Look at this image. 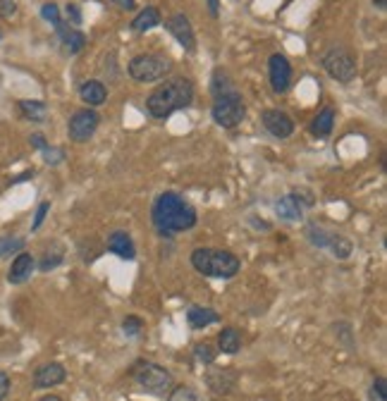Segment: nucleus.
I'll return each mask as SVG.
<instances>
[{
    "label": "nucleus",
    "instance_id": "nucleus-1",
    "mask_svg": "<svg viewBox=\"0 0 387 401\" xmlns=\"http://www.w3.org/2000/svg\"><path fill=\"white\" fill-rule=\"evenodd\" d=\"M151 222L153 229L158 232L163 239H170L177 232H189L196 227L198 213L191 203L174 191H163L151 205Z\"/></svg>",
    "mask_w": 387,
    "mask_h": 401
},
{
    "label": "nucleus",
    "instance_id": "nucleus-2",
    "mask_svg": "<svg viewBox=\"0 0 387 401\" xmlns=\"http://www.w3.org/2000/svg\"><path fill=\"white\" fill-rule=\"evenodd\" d=\"M191 103H194V84L189 79L177 77L165 81V84H160L158 89L148 93L146 110L155 120H167L172 112L189 108Z\"/></svg>",
    "mask_w": 387,
    "mask_h": 401
},
{
    "label": "nucleus",
    "instance_id": "nucleus-3",
    "mask_svg": "<svg viewBox=\"0 0 387 401\" xmlns=\"http://www.w3.org/2000/svg\"><path fill=\"white\" fill-rule=\"evenodd\" d=\"M189 261H191V268L198 275L213 277V280H230V277H234L242 268V261L237 258L232 251L210 249V246L194 249Z\"/></svg>",
    "mask_w": 387,
    "mask_h": 401
},
{
    "label": "nucleus",
    "instance_id": "nucleus-4",
    "mask_svg": "<svg viewBox=\"0 0 387 401\" xmlns=\"http://www.w3.org/2000/svg\"><path fill=\"white\" fill-rule=\"evenodd\" d=\"M172 70V62L163 53H141L132 58V62L127 65L129 77L141 84H151V81L163 79L167 72Z\"/></svg>",
    "mask_w": 387,
    "mask_h": 401
},
{
    "label": "nucleus",
    "instance_id": "nucleus-5",
    "mask_svg": "<svg viewBox=\"0 0 387 401\" xmlns=\"http://www.w3.org/2000/svg\"><path fill=\"white\" fill-rule=\"evenodd\" d=\"M132 375L141 390H146L148 394H155V397H165L174 385L172 373L151 361H141L132 371Z\"/></svg>",
    "mask_w": 387,
    "mask_h": 401
},
{
    "label": "nucleus",
    "instance_id": "nucleus-6",
    "mask_svg": "<svg viewBox=\"0 0 387 401\" xmlns=\"http://www.w3.org/2000/svg\"><path fill=\"white\" fill-rule=\"evenodd\" d=\"M210 115H213V122L220 124L225 129H234L239 127L242 120L246 117V105L242 100L239 91H230V93H220V96L213 98V108H210Z\"/></svg>",
    "mask_w": 387,
    "mask_h": 401
},
{
    "label": "nucleus",
    "instance_id": "nucleus-7",
    "mask_svg": "<svg viewBox=\"0 0 387 401\" xmlns=\"http://www.w3.org/2000/svg\"><path fill=\"white\" fill-rule=\"evenodd\" d=\"M321 65L330 77L342 81V84H349V81L357 77V60L345 48H330L321 58Z\"/></svg>",
    "mask_w": 387,
    "mask_h": 401
},
{
    "label": "nucleus",
    "instance_id": "nucleus-8",
    "mask_svg": "<svg viewBox=\"0 0 387 401\" xmlns=\"http://www.w3.org/2000/svg\"><path fill=\"white\" fill-rule=\"evenodd\" d=\"M98 124H101V117H98L96 110L86 108V110H77L70 117V124H67V134H70L72 141L82 143L89 141L93 134H96Z\"/></svg>",
    "mask_w": 387,
    "mask_h": 401
},
{
    "label": "nucleus",
    "instance_id": "nucleus-9",
    "mask_svg": "<svg viewBox=\"0 0 387 401\" xmlns=\"http://www.w3.org/2000/svg\"><path fill=\"white\" fill-rule=\"evenodd\" d=\"M268 77H270V86L275 93L290 91L292 86V65L282 53H273L268 58Z\"/></svg>",
    "mask_w": 387,
    "mask_h": 401
},
{
    "label": "nucleus",
    "instance_id": "nucleus-10",
    "mask_svg": "<svg viewBox=\"0 0 387 401\" xmlns=\"http://www.w3.org/2000/svg\"><path fill=\"white\" fill-rule=\"evenodd\" d=\"M261 122H263L268 134H273L275 139H290L294 134V120L282 110H263Z\"/></svg>",
    "mask_w": 387,
    "mask_h": 401
},
{
    "label": "nucleus",
    "instance_id": "nucleus-11",
    "mask_svg": "<svg viewBox=\"0 0 387 401\" xmlns=\"http://www.w3.org/2000/svg\"><path fill=\"white\" fill-rule=\"evenodd\" d=\"M167 31L177 39V43L182 46L186 53H194L196 50V36H194V29H191V22L189 17L184 15H172L170 20L165 22Z\"/></svg>",
    "mask_w": 387,
    "mask_h": 401
},
{
    "label": "nucleus",
    "instance_id": "nucleus-12",
    "mask_svg": "<svg viewBox=\"0 0 387 401\" xmlns=\"http://www.w3.org/2000/svg\"><path fill=\"white\" fill-rule=\"evenodd\" d=\"M67 380V371L62 363H46L34 373V387L36 390H51Z\"/></svg>",
    "mask_w": 387,
    "mask_h": 401
},
{
    "label": "nucleus",
    "instance_id": "nucleus-13",
    "mask_svg": "<svg viewBox=\"0 0 387 401\" xmlns=\"http://www.w3.org/2000/svg\"><path fill=\"white\" fill-rule=\"evenodd\" d=\"M237 380H239V375L232 368H225V371H210L206 375V385H208V390L218 394V397H225V394H230L237 387Z\"/></svg>",
    "mask_w": 387,
    "mask_h": 401
},
{
    "label": "nucleus",
    "instance_id": "nucleus-14",
    "mask_svg": "<svg viewBox=\"0 0 387 401\" xmlns=\"http://www.w3.org/2000/svg\"><path fill=\"white\" fill-rule=\"evenodd\" d=\"M304 208H309V205H306L304 200H302V193H299V191L290 193V196H282V198H280L278 203H275L278 217H280V220H287V222L302 220Z\"/></svg>",
    "mask_w": 387,
    "mask_h": 401
},
{
    "label": "nucleus",
    "instance_id": "nucleus-15",
    "mask_svg": "<svg viewBox=\"0 0 387 401\" xmlns=\"http://www.w3.org/2000/svg\"><path fill=\"white\" fill-rule=\"evenodd\" d=\"M105 249H108L110 253L120 256L122 261H134L136 258V246H134L132 237H129L124 229H115V232H112V234L108 237V244H105Z\"/></svg>",
    "mask_w": 387,
    "mask_h": 401
},
{
    "label": "nucleus",
    "instance_id": "nucleus-16",
    "mask_svg": "<svg viewBox=\"0 0 387 401\" xmlns=\"http://www.w3.org/2000/svg\"><path fill=\"white\" fill-rule=\"evenodd\" d=\"M34 268H36L34 256L27 253V251H20V253L15 256V261H12L10 273H8L10 285H22V282H27L31 277V273H34Z\"/></svg>",
    "mask_w": 387,
    "mask_h": 401
},
{
    "label": "nucleus",
    "instance_id": "nucleus-17",
    "mask_svg": "<svg viewBox=\"0 0 387 401\" xmlns=\"http://www.w3.org/2000/svg\"><path fill=\"white\" fill-rule=\"evenodd\" d=\"M186 323H189L194 330H203L220 323V313L208 309V306H191V309L186 311Z\"/></svg>",
    "mask_w": 387,
    "mask_h": 401
},
{
    "label": "nucleus",
    "instance_id": "nucleus-18",
    "mask_svg": "<svg viewBox=\"0 0 387 401\" xmlns=\"http://www.w3.org/2000/svg\"><path fill=\"white\" fill-rule=\"evenodd\" d=\"M79 98H82L86 105H103L105 98H108V89H105L103 81L89 79L79 86Z\"/></svg>",
    "mask_w": 387,
    "mask_h": 401
},
{
    "label": "nucleus",
    "instance_id": "nucleus-19",
    "mask_svg": "<svg viewBox=\"0 0 387 401\" xmlns=\"http://www.w3.org/2000/svg\"><path fill=\"white\" fill-rule=\"evenodd\" d=\"M55 31H58V36L62 39V43H65L67 50H70V55H77L79 50L86 46V36L82 34V31L67 27V24H58V27H55Z\"/></svg>",
    "mask_w": 387,
    "mask_h": 401
},
{
    "label": "nucleus",
    "instance_id": "nucleus-20",
    "mask_svg": "<svg viewBox=\"0 0 387 401\" xmlns=\"http://www.w3.org/2000/svg\"><path fill=\"white\" fill-rule=\"evenodd\" d=\"M333 127H335V110L326 108V110L318 112L316 120L311 122V134L318 136V139H326V136H330Z\"/></svg>",
    "mask_w": 387,
    "mask_h": 401
},
{
    "label": "nucleus",
    "instance_id": "nucleus-21",
    "mask_svg": "<svg viewBox=\"0 0 387 401\" xmlns=\"http://www.w3.org/2000/svg\"><path fill=\"white\" fill-rule=\"evenodd\" d=\"M218 349H220V354H227V356L239 354L242 335L234 328H225L220 335H218Z\"/></svg>",
    "mask_w": 387,
    "mask_h": 401
},
{
    "label": "nucleus",
    "instance_id": "nucleus-22",
    "mask_svg": "<svg viewBox=\"0 0 387 401\" xmlns=\"http://www.w3.org/2000/svg\"><path fill=\"white\" fill-rule=\"evenodd\" d=\"M155 24H160V12L155 10V8H146V10H141L139 15L134 17V22H132V29L134 31H148V29H153Z\"/></svg>",
    "mask_w": 387,
    "mask_h": 401
},
{
    "label": "nucleus",
    "instance_id": "nucleus-23",
    "mask_svg": "<svg viewBox=\"0 0 387 401\" xmlns=\"http://www.w3.org/2000/svg\"><path fill=\"white\" fill-rule=\"evenodd\" d=\"M328 249L333 251V256H335L337 261H347L349 256H352V241H349L347 237H342V234H333V237H330Z\"/></svg>",
    "mask_w": 387,
    "mask_h": 401
},
{
    "label": "nucleus",
    "instance_id": "nucleus-24",
    "mask_svg": "<svg viewBox=\"0 0 387 401\" xmlns=\"http://www.w3.org/2000/svg\"><path fill=\"white\" fill-rule=\"evenodd\" d=\"M230 91H234V84H232V79H230V74H225L222 70H215L213 79H210V93H213V98L220 96V93H230Z\"/></svg>",
    "mask_w": 387,
    "mask_h": 401
},
{
    "label": "nucleus",
    "instance_id": "nucleus-25",
    "mask_svg": "<svg viewBox=\"0 0 387 401\" xmlns=\"http://www.w3.org/2000/svg\"><path fill=\"white\" fill-rule=\"evenodd\" d=\"M20 110L29 120H43L46 117V103L43 100H20Z\"/></svg>",
    "mask_w": 387,
    "mask_h": 401
},
{
    "label": "nucleus",
    "instance_id": "nucleus-26",
    "mask_svg": "<svg viewBox=\"0 0 387 401\" xmlns=\"http://www.w3.org/2000/svg\"><path fill=\"white\" fill-rule=\"evenodd\" d=\"M306 234H309V239L314 246L318 249H328V244H330V237H333V232H328V229H323L321 225H316V222H311L309 225V229H306Z\"/></svg>",
    "mask_w": 387,
    "mask_h": 401
},
{
    "label": "nucleus",
    "instance_id": "nucleus-27",
    "mask_svg": "<svg viewBox=\"0 0 387 401\" xmlns=\"http://www.w3.org/2000/svg\"><path fill=\"white\" fill-rule=\"evenodd\" d=\"M22 249H24V239H20V237H0V258L20 253Z\"/></svg>",
    "mask_w": 387,
    "mask_h": 401
},
{
    "label": "nucleus",
    "instance_id": "nucleus-28",
    "mask_svg": "<svg viewBox=\"0 0 387 401\" xmlns=\"http://www.w3.org/2000/svg\"><path fill=\"white\" fill-rule=\"evenodd\" d=\"M62 258H65V253H62V249L60 246H53V251H46V256H43V261L39 263V268L43 273H48V270H53V268H58Z\"/></svg>",
    "mask_w": 387,
    "mask_h": 401
},
{
    "label": "nucleus",
    "instance_id": "nucleus-29",
    "mask_svg": "<svg viewBox=\"0 0 387 401\" xmlns=\"http://www.w3.org/2000/svg\"><path fill=\"white\" fill-rule=\"evenodd\" d=\"M141 330H143V321L139 316H127L122 321V332H124V337H129V340H136V337L141 335Z\"/></svg>",
    "mask_w": 387,
    "mask_h": 401
},
{
    "label": "nucleus",
    "instance_id": "nucleus-30",
    "mask_svg": "<svg viewBox=\"0 0 387 401\" xmlns=\"http://www.w3.org/2000/svg\"><path fill=\"white\" fill-rule=\"evenodd\" d=\"M215 349L210 347V344H196V347H194V359H196L198 363H203V366H210V363L215 361Z\"/></svg>",
    "mask_w": 387,
    "mask_h": 401
},
{
    "label": "nucleus",
    "instance_id": "nucleus-31",
    "mask_svg": "<svg viewBox=\"0 0 387 401\" xmlns=\"http://www.w3.org/2000/svg\"><path fill=\"white\" fill-rule=\"evenodd\" d=\"M368 399L371 401H387V380L383 378V375H378V378L373 380V387H371Z\"/></svg>",
    "mask_w": 387,
    "mask_h": 401
},
{
    "label": "nucleus",
    "instance_id": "nucleus-32",
    "mask_svg": "<svg viewBox=\"0 0 387 401\" xmlns=\"http://www.w3.org/2000/svg\"><path fill=\"white\" fill-rule=\"evenodd\" d=\"M41 17L46 22H51L53 27H58V24H62V20H60V10H58V5L55 3H46L41 8Z\"/></svg>",
    "mask_w": 387,
    "mask_h": 401
},
{
    "label": "nucleus",
    "instance_id": "nucleus-33",
    "mask_svg": "<svg viewBox=\"0 0 387 401\" xmlns=\"http://www.w3.org/2000/svg\"><path fill=\"white\" fill-rule=\"evenodd\" d=\"M167 401H198V394L191 387H177V390L170 392Z\"/></svg>",
    "mask_w": 387,
    "mask_h": 401
},
{
    "label": "nucleus",
    "instance_id": "nucleus-34",
    "mask_svg": "<svg viewBox=\"0 0 387 401\" xmlns=\"http://www.w3.org/2000/svg\"><path fill=\"white\" fill-rule=\"evenodd\" d=\"M48 210H51V203H48V200H43V203L39 205V210H36V217H34V222H31V229H39L41 225H43V220H46V215H48Z\"/></svg>",
    "mask_w": 387,
    "mask_h": 401
},
{
    "label": "nucleus",
    "instance_id": "nucleus-35",
    "mask_svg": "<svg viewBox=\"0 0 387 401\" xmlns=\"http://www.w3.org/2000/svg\"><path fill=\"white\" fill-rule=\"evenodd\" d=\"M15 12H17V3H15V0H0V17L10 20Z\"/></svg>",
    "mask_w": 387,
    "mask_h": 401
},
{
    "label": "nucleus",
    "instance_id": "nucleus-36",
    "mask_svg": "<svg viewBox=\"0 0 387 401\" xmlns=\"http://www.w3.org/2000/svg\"><path fill=\"white\" fill-rule=\"evenodd\" d=\"M8 394H10V375L0 371V401L8 397Z\"/></svg>",
    "mask_w": 387,
    "mask_h": 401
},
{
    "label": "nucleus",
    "instance_id": "nucleus-37",
    "mask_svg": "<svg viewBox=\"0 0 387 401\" xmlns=\"http://www.w3.org/2000/svg\"><path fill=\"white\" fill-rule=\"evenodd\" d=\"M29 141H31V146H34V148H39V150L48 148L46 136H43V134H31V136H29Z\"/></svg>",
    "mask_w": 387,
    "mask_h": 401
},
{
    "label": "nucleus",
    "instance_id": "nucleus-38",
    "mask_svg": "<svg viewBox=\"0 0 387 401\" xmlns=\"http://www.w3.org/2000/svg\"><path fill=\"white\" fill-rule=\"evenodd\" d=\"M67 17L72 20V24H82V15H79L77 5H67Z\"/></svg>",
    "mask_w": 387,
    "mask_h": 401
},
{
    "label": "nucleus",
    "instance_id": "nucleus-39",
    "mask_svg": "<svg viewBox=\"0 0 387 401\" xmlns=\"http://www.w3.org/2000/svg\"><path fill=\"white\" fill-rule=\"evenodd\" d=\"M206 3H208L210 17H218V15H220V3H218V0H206Z\"/></svg>",
    "mask_w": 387,
    "mask_h": 401
},
{
    "label": "nucleus",
    "instance_id": "nucleus-40",
    "mask_svg": "<svg viewBox=\"0 0 387 401\" xmlns=\"http://www.w3.org/2000/svg\"><path fill=\"white\" fill-rule=\"evenodd\" d=\"M112 3H117L120 5V8H124V10H134V0H112Z\"/></svg>",
    "mask_w": 387,
    "mask_h": 401
},
{
    "label": "nucleus",
    "instance_id": "nucleus-41",
    "mask_svg": "<svg viewBox=\"0 0 387 401\" xmlns=\"http://www.w3.org/2000/svg\"><path fill=\"white\" fill-rule=\"evenodd\" d=\"M39 401H62L58 394H46V397H41Z\"/></svg>",
    "mask_w": 387,
    "mask_h": 401
},
{
    "label": "nucleus",
    "instance_id": "nucleus-42",
    "mask_svg": "<svg viewBox=\"0 0 387 401\" xmlns=\"http://www.w3.org/2000/svg\"><path fill=\"white\" fill-rule=\"evenodd\" d=\"M376 3H378V8H380V10H385V0H376Z\"/></svg>",
    "mask_w": 387,
    "mask_h": 401
}]
</instances>
